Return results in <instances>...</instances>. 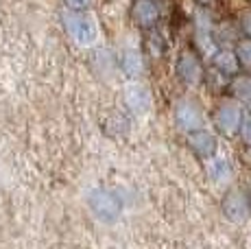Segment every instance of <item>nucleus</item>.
I'll return each mask as SVG.
<instances>
[{
    "label": "nucleus",
    "mask_w": 251,
    "mask_h": 249,
    "mask_svg": "<svg viewBox=\"0 0 251 249\" xmlns=\"http://www.w3.org/2000/svg\"><path fill=\"white\" fill-rule=\"evenodd\" d=\"M61 20H64L66 33L81 46H90L96 40V35H99L96 22L90 16H85L83 11H66L61 16Z\"/></svg>",
    "instance_id": "f257e3e1"
},
{
    "label": "nucleus",
    "mask_w": 251,
    "mask_h": 249,
    "mask_svg": "<svg viewBox=\"0 0 251 249\" xmlns=\"http://www.w3.org/2000/svg\"><path fill=\"white\" fill-rule=\"evenodd\" d=\"M221 212L227 219L229 223L234 225H243L249 221L251 217V199L249 193L243 188H231L227 195L223 197V203H221Z\"/></svg>",
    "instance_id": "f03ea898"
},
{
    "label": "nucleus",
    "mask_w": 251,
    "mask_h": 249,
    "mask_svg": "<svg viewBox=\"0 0 251 249\" xmlns=\"http://www.w3.org/2000/svg\"><path fill=\"white\" fill-rule=\"evenodd\" d=\"M175 123L183 133L205 127V116L201 105L195 99H181L175 105Z\"/></svg>",
    "instance_id": "7ed1b4c3"
},
{
    "label": "nucleus",
    "mask_w": 251,
    "mask_h": 249,
    "mask_svg": "<svg viewBox=\"0 0 251 249\" xmlns=\"http://www.w3.org/2000/svg\"><path fill=\"white\" fill-rule=\"evenodd\" d=\"M88 205L100 221H116V217L120 214V199L105 188L90 190Z\"/></svg>",
    "instance_id": "20e7f679"
},
{
    "label": "nucleus",
    "mask_w": 251,
    "mask_h": 249,
    "mask_svg": "<svg viewBox=\"0 0 251 249\" xmlns=\"http://www.w3.org/2000/svg\"><path fill=\"white\" fill-rule=\"evenodd\" d=\"M123 99H125L127 109L131 114H136V116H144V114H149L153 109V92L147 83H142V81L129 83L127 88H125Z\"/></svg>",
    "instance_id": "39448f33"
},
{
    "label": "nucleus",
    "mask_w": 251,
    "mask_h": 249,
    "mask_svg": "<svg viewBox=\"0 0 251 249\" xmlns=\"http://www.w3.org/2000/svg\"><path fill=\"white\" fill-rule=\"evenodd\" d=\"M177 76L183 81L186 85H199L203 81V64H201V57L192 50H183L177 59Z\"/></svg>",
    "instance_id": "423d86ee"
},
{
    "label": "nucleus",
    "mask_w": 251,
    "mask_h": 249,
    "mask_svg": "<svg viewBox=\"0 0 251 249\" xmlns=\"http://www.w3.org/2000/svg\"><path fill=\"white\" fill-rule=\"evenodd\" d=\"M131 20L133 25L142 31H149V28H155L157 22H160V4L155 0H133L131 4Z\"/></svg>",
    "instance_id": "0eeeda50"
},
{
    "label": "nucleus",
    "mask_w": 251,
    "mask_h": 249,
    "mask_svg": "<svg viewBox=\"0 0 251 249\" xmlns=\"http://www.w3.org/2000/svg\"><path fill=\"white\" fill-rule=\"evenodd\" d=\"M214 123L219 127V131L223 136H238V127L243 123V109L238 105H231V103H223L214 114Z\"/></svg>",
    "instance_id": "6e6552de"
},
{
    "label": "nucleus",
    "mask_w": 251,
    "mask_h": 249,
    "mask_svg": "<svg viewBox=\"0 0 251 249\" xmlns=\"http://www.w3.org/2000/svg\"><path fill=\"white\" fill-rule=\"evenodd\" d=\"M186 140H188V147L192 149L199 160H207V157L216 155V136L210 133L207 129H195V131H188L186 133Z\"/></svg>",
    "instance_id": "1a4fd4ad"
},
{
    "label": "nucleus",
    "mask_w": 251,
    "mask_h": 249,
    "mask_svg": "<svg viewBox=\"0 0 251 249\" xmlns=\"http://www.w3.org/2000/svg\"><path fill=\"white\" fill-rule=\"evenodd\" d=\"M212 66H214L216 70H221V73H225L227 76H234L240 73V61L238 57H236L234 49H216L214 55H212Z\"/></svg>",
    "instance_id": "9d476101"
},
{
    "label": "nucleus",
    "mask_w": 251,
    "mask_h": 249,
    "mask_svg": "<svg viewBox=\"0 0 251 249\" xmlns=\"http://www.w3.org/2000/svg\"><path fill=\"white\" fill-rule=\"evenodd\" d=\"M207 175H210V179L214 181V184H229L231 177H234V171H231V164L225 157H207Z\"/></svg>",
    "instance_id": "9b49d317"
},
{
    "label": "nucleus",
    "mask_w": 251,
    "mask_h": 249,
    "mask_svg": "<svg viewBox=\"0 0 251 249\" xmlns=\"http://www.w3.org/2000/svg\"><path fill=\"white\" fill-rule=\"evenodd\" d=\"M118 68L123 70L125 76L129 79H136L144 73V57L138 50H125L118 59Z\"/></svg>",
    "instance_id": "f8f14e48"
},
{
    "label": "nucleus",
    "mask_w": 251,
    "mask_h": 249,
    "mask_svg": "<svg viewBox=\"0 0 251 249\" xmlns=\"http://www.w3.org/2000/svg\"><path fill=\"white\" fill-rule=\"evenodd\" d=\"M227 90L238 103L251 105V75H234L229 79Z\"/></svg>",
    "instance_id": "ddd939ff"
},
{
    "label": "nucleus",
    "mask_w": 251,
    "mask_h": 249,
    "mask_svg": "<svg viewBox=\"0 0 251 249\" xmlns=\"http://www.w3.org/2000/svg\"><path fill=\"white\" fill-rule=\"evenodd\" d=\"M212 40L216 42V46H225V49H231L236 42L240 40L238 37V28L229 22H221V25L212 26Z\"/></svg>",
    "instance_id": "4468645a"
},
{
    "label": "nucleus",
    "mask_w": 251,
    "mask_h": 249,
    "mask_svg": "<svg viewBox=\"0 0 251 249\" xmlns=\"http://www.w3.org/2000/svg\"><path fill=\"white\" fill-rule=\"evenodd\" d=\"M144 49L153 57V59H160L164 57V50H166V40L162 37V33L157 28H149L147 31V42H144Z\"/></svg>",
    "instance_id": "2eb2a0df"
},
{
    "label": "nucleus",
    "mask_w": 251,
    "mask_h": 249,
    "mask_svg": "<svg viewBox=\"0 0 251 249\" xmlns=\"http://www.w3.org/2000/svg\"><path fill=\"white\" fill-rule=\"evenodd\" d=\"M229 79H231V76H227L225 73H221V70H216L214 66H212L207 73L203 70V81H207V83H210V88L216 90V92H221V90H227Z\"/></svg>",
    "instance_id": "dca6fc26"
},
{
    "label": "nucleus",
    "mask_w": 251,
    "mask_h": 249,
    "mask_svg": "<svg viewBox=\"0 0 251 249\" xmlns=\"http://www.w3.org/2000/svg\"><path fill=\"white\" fill-rule=\"evenodd\" d=\"M234 52L240 61V68H251V40H238L234 44Z\"/></svg>",
    "instance_id": "f3484780"
},
{
    "label": "nucleus",
    "mask_w": 251,
    "mask_h": 249,
    "mask_svg": "<svg viewBox=\"0 0 251 249\" xmlns=\"http://www.w3.org/2000/svg\"><path fill=\"white\" fill-rule=\"evenodd\" d=\"M105 127H109L107 129L109 136H120V133H127L129 121L123 116V114H114V116H109V123L105 124Z\"/></svg>",
    "instance_id": "a211bd4d"
},
{
    "label": "nucleus",
    "mask_w": 251,
    "mask_h": 249,
    "mask_svg": "<svg viewBox=\"0 0 251 249\" xmlns=\"http://www.w3.org/2000/svg\"><path fill=\"white\" fill-rule=\"evenodd\" d=\"M238 136H240V140L245 142V147H251V118L243 116V123H240V127H238Z\"/></svg>",
    "instance_id": "6ab92c4d"
},
{
    "label": "nucleus",
    "mask_w": 251,
    "mask_h": 249,
    "mask_svg": "<svg viewBox=\"0 0 251 249\" xmlns=\"http://www.w3.org/2000/svg\"><path fill=\"white\" fill-rule=\"evenodd\" d=\"M70 11H85L92 7V0H64Z\"/></svg>",
    "instance_id": "aec40b11"
},
{
    "label": "nucleus",
    "mask_w": 251,
    "mask_h": 249,
    "mask_svg": "<svg viewBox=\"0 0 251 249\" xmlns=\"http://www.w3.org/2000/svg\"><path fill=\"white\" fill-rule=\"evenodd\" d=\"M240 31L251 40V11H245L243 16H240Z\"/></svg>",
    "instance_id": "412c9836"
},
{
    "label": "nucleus",
    "mask_w": 251,
    "mask_h": 249,
    "mask_svg": "<svg viewBox=\"0 0 251 249\" xmlns=\"http://www.w3.org/2000/svg\"><path fill=\"white\" fill-rule=\"evenodd\" d=\"M197 2L201 4V7H205V9H210V7H214L216 2H219V0H197Z\"/></svg>",
    "instance_id": "4be33fe9"
},
{
    "label": "nucleus",
    "mask_w": 251,
    "mask_h": 249,
    "mask_svg": "<svg viewBox=\"0 0 251 249\" xmlns=\"http://www.w3.org/2000/svg\"><path fill=\"white\" fill-rule=\"evenodd\" d=\"M243 157L247 160V164L251 166V147H247V151H245V155H243Z\"/></svg>",
    "instance_id": "5701e85b"
},
{
    "label": "nucleus",
    "mask_w": 251,
    "mask_h": 249,
    "mask_svg": "<svg viewBox=\"0 0 251 249\" xmlns=\"http://www.w3.org/2000/svg\"><path fill=\"white\" fill-rule=\"evenodd\" d=\"M249 199H251V193H249Z\"/></svg>",
    "instance_id": "b1692460"
}]
</instances>
